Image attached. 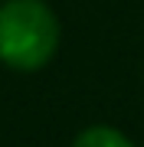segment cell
Segmentation results:
<instances>
[{
    "mask_svg": "<svg viewBox=\"0 0 144 147\" xmlns=\"http://www.w3.org/2000/svg\"><path fill=\"white\" fill-rule=\"evenodd\" d=\"M72 147H134V141L112 124H92L75 134Z\"/></svg>",
    "mask_w": 144,
    "mask_h": 147,
    "instance_id": "obj_2",
    "label": "cell"
},
{
    "mask_svg": "<svg viewBox=\"0 0 144 147\" xmlns=\"http://www.w3.org/2000/svg\"><path fill=\"white\" fill-rule=\"evenodd\" d=\"M62 26L46 0L0 3V62L13 72H39L59 53Z\"/></svg>",
    "mask_w": 144,
    "mask_h": 147,
    "instance_id": "obj_1",
    "label": "cell"
}]
</instances>
